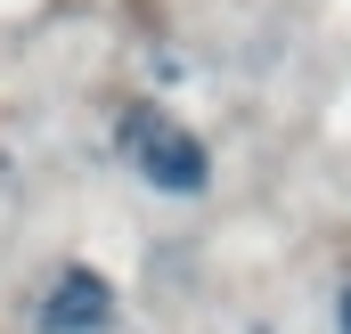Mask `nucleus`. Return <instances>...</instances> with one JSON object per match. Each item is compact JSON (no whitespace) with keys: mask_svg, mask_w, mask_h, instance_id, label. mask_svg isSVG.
Instances as JSON below:
<instances>
[{"mask_svg":"<svg viewBox=\"0 0 351 334\" xmlns=\"http://www.w3.org/2000/svg\"><path fill=\"white\" fill-rule=\"evenodd\" d=\"M335 334H351V277L335 285Z\"/></svg>","mask_w":351,"mask_h":334,"instance_id":"7ed1b4c3","label":"nucleus"},{"mask_svg":"<svg viewBox=\"0 0 351 334\" xmlns=\"http://www.w3.org/2000/svg\"><path fill=\"white\" fill-rule=\"evenodd\" d=\"M25 334H123V285L98 261H49L25 302H16Z\"/></svg>","mask_w":351,"mask_h":334,"instance_id":"f03ea898","label":"nucleus"},{"mask_svg":"<svg viewBox=\"0 0 351 334\" xmlns=\"http://www.w3.org/2000/svg\"><path fill=\"white\" fill-rule=\"evenodd\" d=\"M114 155L131 164L139 188H156L172 204L213 196V147H204V131H188L172 106H156V98H131L114 114Z\"/></svg>","mask_w":351,"mask_h":334,"instance_id":"f257e3e1","label":"nucleus"}]
</instances>
